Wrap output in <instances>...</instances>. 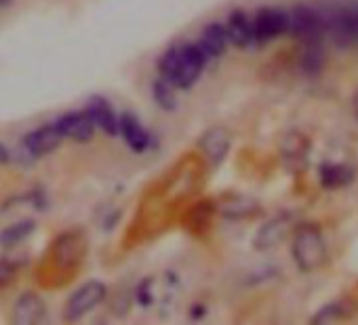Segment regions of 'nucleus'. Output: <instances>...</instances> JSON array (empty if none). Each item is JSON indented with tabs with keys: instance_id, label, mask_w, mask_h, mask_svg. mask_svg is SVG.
Masks as SVG:
<instances>
[{
	"instance_id": "nucleus-3",
	"label": "nucleus",
	"mask_w": 358,
	"mask_h": 325,
	"mask_svg": "<svg viewBox=\"0 0 358 325\" xmlns=\"http://www.w3.org/2000/svg\"><path fill=\"white\" fill-rule=\"evenodd\" d=\"M324 13V34L339 47L358 45V3L333 7Z\"/></svg>"
},
{
	"instance_id": "nucleus-6",
	"label": "nucleus",
	"mask_w": 358,
	"mask_h": 325,
	"mask_svg": "<svg viewBox=\"0 0 358 325\" xmlns=\"http://www.w3.org/2000/svg\"><path fill=\"white\" fill-rule=\"evenodd\" d=\"M289 32V13L282 9H259L253 18L255 43H270Z\"/></svg>"
},
{
	"instance_id": "nucleus-22",
	"label": "nucleus",
	"mask_w": 358,
	"mask_h": 325,
	"mask_svg": "<svg viewBox=\"0 0 358 325\" xmlns=\"http://www.w3.org/2000/svg\"><path fill=\"white\" fill-rule=\"evenodd\" d=\"M7 160H9V150L0 144V162H7Z\"/></svg>"
},
{
	"instance_id": "nucleus-4",
	"label": "nucleus",
	"mask_w": 358,
	"mask_h": 325,
	"mask_svg": "<svg viewBox=\"0 0 358 325\" xmlns=\"http://www.w3.org/2000/svg\"><path fill=\"white\" fill-rule=\"evenodd\" d=\"M289 32L306 43H322L324 36V13L308 7V5H299L289 13Z\"/></svg>"
},
{
	"instance_id": "nucleus-20",
	"label": "nucleus",
	"mask_w": 358,
	"mask_h": 325,
	"mask_svg": "<svg viewBox=\"0 0 358 325\" xmlns=\"http://www.w3.org/2000/svg\"><path fill=\"white\" fill-rule=\"evenodd\" d=\"M345 312L343 310H339V304H329V306H324L316 317H312V321L314 323H324V321H335V319H339V317H343Z\"/></svg>"
},
{
	"instance_id": "nucleus-18",
	"label": "nucleus",
	"mask_w": 358,
	"mask_h": 325,
	"mask_svg": "<svg viewBox=\"0 0 358 325\" xmlns=\"http://www.w3.org/2000/svg\"><path fill=\"white\" fill-rule=\"evenodd\" d=\"M324 55H322V47L320 43H306V49L301 53V70L306 74H318V70L322 68Z\"/></svg>"
},
{
	"instance_id": "nucleus-5",
	"label": "nucleus",
	"mask_w": 358,
	"mask_h": 325,
	"mask_svg": "<svg viewBox=\"0 0 358 325\" xmlns=\"http://www.w3.org/2000/svg\"><path fill=\"white\" fill-rule=\"evenodd\" d=\"M106 298V285L99 281H89L85 285H80L70 300L66 302L64 308V319L66 321H78L83 319L87 312H91L101 300Z\"/></svg>"
},
{
	"instance_id": "nucleus-12",
	"label": "nucleus",
	"mask_w": 358,
	"mask_h": 325,
	"mask_svg": "<svg viewBox=\"0 0 358 325\" xmlns=\"http://www.w3.org/2000/svg\"><path fill=\"white\" fill-rule=\"evenodd\" d=\"M85 112L91 116L93 125L99 127L101 131H106L108 135H118V114L114 112V108L110 106L108 99L103 97H91L87 102Z\"/></svg>"
},
{
	"instance_id": "nucleus-17",
	"label": "nucleus",
	"mask_w": 358,
	"mask_h": 325,
	"mask_svg": "<svg viewBox=\"0 0 358 325\" xmlns=\"http://www.w3.org/2000/svg\"><path fill=\"white\" fill-rule=\"evenodd\" d=\"M36 224L32 220H22V222H15L11 224L9 228H5L0 233V245L3 247H13L17 243H22L24 239H28L32 233H34Z\"/></svg>"
},
{
	"instance_id": "nucleus-23",
	"label": "nucleus",
	"mask_w": 358,
	"mask_h": 325,
	"mask_svg": "<svg viewBox=\"0 0 358 325\" xmlns=\"http://www.w3.org/2000/svg\"><path fill=\"white\" fill-rule=\"evenodd\" d=\"M354 112H356V116H358V91H356V95H354Z\"/></svg>"
},
{
	"instance_id": "nucleus-7",
	"label": "nucleus",
	"mask_w": 358,
	"mask_h": 325,
	"mask_svg": "<svg viewBox=\"0 0 358 325\" xmlns=\"http://www.w3.org/2000/svg\"><path fill=\"white\" fill-rule=\"evenodd\" d=\"M64 141V135L57 125H45L36 131H30L24 137V146L32 156H45L53 150H57Z\"/></svg>"
},
{
	"instance_id": "nucleus-11",
	"label": "nucleus",
	"mask_w": 358,
	"mask_h": 325,
	"mask_svg": "<svg viewBox=\"0 0 358 325\" xmlns=\"http://www.w3.org/2000/svg\"><path fill=\"white\" fill-rule=\"evenodd\" d=\"M47 319L45 300L38 293H24L13 308V323L20 325H36Z\"/></svg>"
},
{
	"instance_id": "nucleus-14",
	"label": "nucleus",
	"mask_w": 358,
	"mask_h": 325,
	"mask_svg": "<svg viewBox=\"0 0 358 325\" xmlns=\"http://www.w3.org/2000/svg\"><path fill=\"white\" fill-rule=\"evenodd\" d=\"M226 45H228V34H226V26L222 24H209L203 34H201V41H199V49L205 53V57H220L224 51H226Z\"/></svg>"
},
{
	"instance_id": "nucleus-19",
	"label": "nucleus",
	"mask_w": 358,
	"mask_h": 325,
	"mask_svg": "<svg viewBox=\"0 0 358 325\" xmlns=\"http://www.w3.org/2000/svg\"><path fill=\"white\" fill-rule=\"evenodd\" d=\"M152 95L156 99V104L162 108V110H173L175 108V87L164 81V78H158L152 87Z\"/></svg>"
},
{
	"instance_id": "nucleus-24",
	"label": "nucleus",
	"mask_w": 358,
	"mask_h": 325,
	"mask_svg": "<svg viewBox=\"0 0 358 325\" xmlns=\"http://www.w3.org/2000/svg\"><path fill=\"white\" fill-rule=\"evenodd\" d=\"M11 5V0H0V9H3V7H9Z\"/></svg>"
},
{
	"instance_id": "nucleus-13",
	"label": "nucleus",
	"mask_w": 358,
	"mask_h": 325,
	"mask_svg": "<svg viewBox=\"0 0 358 325\" xmlns=\"http://www.w3.org/2000/svg\"><path fill=\"white\" fill-rule=\"evenodd\" d=\"M226 34H228V43L236 45V47H249L255 43L253 36V20L243 13V11H234L228 20L226 26Z\"/></svg>"
},
{
	"instance_id": "nucleus-10",
	"label": "nucleus",
	"mask_w": 358,
	"mask_h": 325,
	"mask_svg": "<svg viewBox=\"0 0 358 325\" xmlns=\"http://www.w3.org/2000/svg\"><path fill=\"white\" fill-rule=\"evenodd\" d=\"M118 133L122 135V139L127 141V146L133 152H145L152 146L150 133L143 129V125L137 120V116H133L129 112L118 116Z\"/></svg>"
},
{
	"instance_id": "nucleus-15",
	"label": "nucleus",
	"mask_w": 358,
	"mask_h": 325,
	"mask_svg": "<svg viewBox=\"0 0 358 325\" xmlns=\"http://www.w3.org/2000/svg\"><path fill=\"white\" fill-rule=\"evenodd\" d=\"M287 230H289V216H280V218L264 224L259 228L257 237H255V247L262 249V251L264 249H272L274 245L280 243V239L287 235Z\"/></svg>"
},
{
	"instance_id": "nucleus-8",
	"label": "nucleus",
	"mask_w": 358,
	"mask_h": 325,
	"mask_svg": "<svg viewBox=\"0 0 358 325\" xmlns=\"http://www.w3.org/2000/svg\"><path fill=\"white\" fill-rule=\"evenodd\" d=\"M230 144H232V137H230L228 129H224V127H211L199 139V148L203 150V154L207 156L211 165H220V162L226 158Z\"/></svg>"
},
{
	"instance_id": "nucleus-9",
	"label": "nucleus",
	"mask_w": 358,
	"mask_h": 325,
	"mask_svg": "<svg viewBox=\"0 0 358 325\" xmlns=\"http://www.w3.org/2000/svg\"><path fill=\"white\" fill-rule=\"evenodd\" d=\"M64 135V139H74V141H89L93 139V133H95V125L91 120V116L83 110V112H70V114H64L57 123H55Z\"/></svg>"
},
{
	"instance_id": "nucleus-1",
	"label": "nucleus",
	"mask_w": 358,
	"mask_h": 325,
	"mask_svg": "<svg viewBox=\"0 0 358 325\" xmlns=\"http://www.w3.org/2000/svg\"><path fill=\"white\" fill-rule=\"evenodd\" d=\"M207 57L196 45H184V47L169 49L160 57L158 72L160 78L169 81L175 89H188L201 78Z\"/></svg>"
},
{
	"instance_id": "nucleus-2",
	"label": "nucleus",
	"mask_w": 358,
	"mask_h": 325,
	"mask_svg": "<svg viewBox=\"0 0 358 325\" xmlns=\"http://www.w3.org/2000/svg\"><path fill=\"white\" fill-rule=\"evenodd\" d=\"M324 256H327V247L320 228L314 224H301L293 239V258L299 270L310 272L318 268L324 262Z\"/></svg>"
},
{
	"instance_id": "nucleus-21",
	"label": "nucleus",
	"mask_w": 358,
	"mask_h": 325,
	"mask_svg": "<svg viewBox=\"0 0 358 325\" xmlns=\"http://www.w3.org/2000/svg\"><path fill=\"white\" fill-rule=\"evenodd\" d=\"M15 275V266L11 262H0V285H5Z\"/></svg>"
},
{
	"instance_id": "nucleus-16",
	"label": "nucleus",
	"mask_w": 358,
	"mask_h": 325,
	"mask_svg": "<svg viewBox=\"0 0 358 325\" xmlns=\"http://www.w3.org/2000/svg\"><path fill=\"white\" fill-rule=\"evenodd\" d=\"M354 172L348 165H339V162H324L320 165V184L329 191L333 188H341L348 182H352Z\"/></svg>"
}]
</instances>
